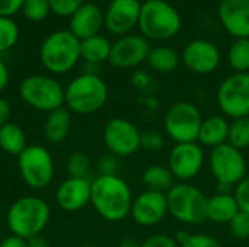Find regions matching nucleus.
Returning a JSON list of instances; mask_svg holds the SVG:
<instances>
[{
	"mask_svg": "<svg viewBox=\"0 0 249 247\" xmlns=\"http://www.w3.org/2000/svg\"><path fill=\"white\" fill-rule=\"evenodd\" d=\"M133 201V191L121 176L98 175L92 179L90 204L104 220L123 221L130 215Z\"/></svg>",
	"mask_w": 249,
	"mask_h": 247,
	"instance_id": "obj_1",
	"label": "nucleus"
},
{
	"mask_svg": "<svg viewBox=\"0 0 249 247\" xmlns=\"http://www.w3.org/2000/svg\"><path fill=\"white\" fill-rule=\"evenodd\" d=\"M51 210L45 199L34 195L16 199L7 210L6 223L13 236L25 240L41 234L50 223Z\"/></svg>",
	"mask_w": 249,
	"mask_h": 247,
	"instance_id": "obj_2",
	"label": "nucleus"
},
{
	"mask_svg": "<svg viewBox=\"0 0 249 247\" xmlns=\"http://www.w3.org/2000/svg\"><path fill=\"white\" fill-rule=\"evenodd\" d=\"M108 100V87L96 73H82L64 89V105L70 112L90 115L101 111Z\"/></svg>",
	"mask_w": 249,
	"mask_h": 247,
	"instance_id": "obj_3",
	"label": "nucleus"
},
{
	"mask_svg": "<svg viewBox=\"0 0 249 247\" xmlns=\"http://www.w3.org/2000/svg\"><path fill=\"white\" fill-rule=\"evenodd\" d=\"M80 39L70 31H55L41 44V64L53 74L69 73L80 60Z\"/></svg>",
	"mask_w": 249,
	"mask_h": 247,
	"instance_id": "obj_4",
	"label": "nucleus"
},
{
	"mask_svg": "<svg viewBox=\"0 0 249 247\" xmlns=\"http://www.w3.org/2000/svg\"><path fill=\"white\" fill-rule=\"evenodd\" d=\"M182 26L175 7L165 0H147L142 4L139 28L146 39L165 41L175 36Z\"/></svg>",
	"mask_w": 249,
	"mask_h": 247,
	"instance_id": "obj_5",
	"label": "nucleus"
},
{
	"mask_svg": "<svg viewBox=\"0 0 249 247\" xmlns=\"http://www.w3.org/2000/svg\"><path fill=\"white\" fill-rule=\"evenodd\" d=\"M207 198L190 182H178L168 192V213L179 223L198 226L207 221Z\"/></svg>",
	"mask_w": 249,
	"mask_h": 247,
	"instance_id": "obj_6",
	"label": "nucleus"
},
{
	"mask_svg": "<svg viewBox=\"0 0 249 247\" xmlns=\"http://www.w3.org/2000/svg\"><path fill=\"white\" fill-rule=\"evenodd\" d=\"M20 99L35 111L53 112L64 105V87L45 74L26 76L19 86Z\"/></svg>",
	"mask_w": 249,
	"mask_h": 247,
	"instance_id": "obj_7",
	"label": "nucleus"
},
{
	"mask_svg": "<svg viewBox=\"0 0 249 247\" xmlns=\"http://www.w3.org/2000/svg\"><path fill=\"white\" fill-rule=\"evenodd\" d=\"M203 116L200 109L188 102L179 100L172 103L163 118L165 132L171 140L178 143H197Z\"/></svg>",
	"mask_w": 249,
	"mask_h": 247,
	"instance_id": "obj_8",
	"label": "nucleus"
},
{
	"mask_svg": "<svg viewBox=\"0 0 249 247\" xmlns=\"http://www.w3.org/2000/svg\"><path fill=\"white\" fill-rule=\"evenodd\" d=\"M18 167L22 181L32 189L47 188L54 178V160L51 153L39 144L28 146L18 156Z\"/></svg>",
	"mask_w": 249,
	"mask_h": 247,
	"instance_id": "obj_9",
	"label": "nucleus"
},
{
	"mask_svg": "<svg viewBox=\"0 0 249 247\" xmlns=\"http://www.w3.org/2000/svg\"><path fill=\"white\" fill-rule=\"evenodd\" d=\"M209 167L220 188L236 186L247 176V160L241 150L229 143L212 148Z\"/></svg>",
	"mask_w": 249,
	"mask_h": 247,
	"instance_id": "obj_10",
	"label": "nucleus"
},
{
	"mask_svg": "<svg viewBox=\"0 0 249 247\" xmlns=\"http://www.w3.org/2000/svg\"><path fill=\"white\" fill-rule=\"evenodd\" d=\"M217 105L226 118L249 116V73H235L222 82L217 89Z\"/></svg>",
	"mask_w": 249,
	"mask_h": 247,
	"instance_id": "obj_11",
	"label": "nucleus"
},
{
	"mask_svg": "<svg viewBox=\"0 0 249 247\" xmlns=\"http://www.w3.org/2000/svg\"><path fill=\"white\" fill-rule=\"evenodd\" d=\"M142 131L125 118H112L102 131V140L108 151L118 157H130L140 150Z\"/></svg>",
	"mask_w": 249,
	"mask_h": 247,
	"instance_id": "obj_12",
	"label": "nucleus"
},
{
	"mask_svg": "<svg viewBox=\"0 0 249 247\" xmlns=\"http://www.w3.org/2000/svg\"><path fill=\"white\" fill-rule=\"evenodd\" d=\"M206 154L198 143H178L168 156V169L178 182L193 181L203 169Z\"/></svg>",
	"mask_w": 249,
	"mask_h": 247,
	"instance_id": "obj_13",
	"label": "nucleus"
},
{
	"mask_svg": "<svg viewBox=\"0 0 249 247\" xmlns=\"http://www.w3.org/2000/svg\"><path fill=\"white\" fill-rule=\"evenodd\" d=\"M166 194L146 189L139 194L131 205L130 215L140 227H153L168 215Z\"/></svg>",
	"mask_w": 249,
	"mask_h": 247,
	"instance_id": "obj_14",
	"label": "nucleus"
},
{
	"mask_svg": "<svg viewBox=\"0 0 249 247\" xmlns=\"http://www.w3.org/2000/svg\"><path fill=\"white\" fill-rule=\"evenodd\" d=\"M150 45L144 36L124 35L111 47L109 63L117 68H131L147 60Z\"/></svg>",
	"mask_w": 249,
	"mask_h": 247,
	"instance_id": "obj_15",
	"label": "nucleus"
},
{
	"mask_svg": "<svg viewBox=\"0 0 249 247\" xmlns=\"http://www.w3.org/2000/svg\"><path fill=\"white\" fill-rule=\"evenodd\" d=\"M219 48L206 39L191 41L182 51V61L188 70L197 74H210L220 64Z\"/></svg>",
	"mask_w": 249,
	"mask_h": 247,
	"instance_id": "obj_16",
	"label": "nucleus"
},
{
	"mask_svg": "<svg viewBox=\"0 0 249 247\" xmlns=\"http://www.w3.org/2000/svg\"><path fill=\"white\" fill-rule=\"evenodd\" d=\"M142 3L139 0H112L105 13V28L114 35H127L139 25Z\"/></svg>",
	"mask_w": 249,
	"mask_h": 247,
	"instance_id": "obj_17",
	"label": "nucleus"
},
{
	"mask_svg": "<svg viewBox=\"0 0 249 247\" xmlns=\"http://www.w3.org/2000/svg\"><path fill=\"white\" fill-rule=\"evenodd\" d=\"M92 179L89 178H67L55 192L57 204L67 213H76L90 204Z\"/></svg>",
	"mask_w": 249,
	"mask_h": 247,
	"instance_id": "obj_18",
	"label": "nucleus"
},
{
	"mask_svg": "<svg viewBox=\"0 0 249 247\" xmlns=\"http://www.w3.org/2000/svg\"><path fill=\"white\" fill-rule=\"evenodd\" d=\"M219 17L232 36L249 38V0H222Z\"/></svg>",
	"mask_w": 249,
	"mask_h": 247,
	"instance_id": "obj_19",
	"label": "nucleus"
},
{
	"mask_svg": "<svg viewBox=\"0 0 249 247\" xmlns=\"http://www.w3.org/2000/svg\"><path fill=\"white\" fill-rule=\"evenodd\" d=\"M105 25V15L95 3H85L70 16V32L80 41L99 35Z\"/></svg>",
	"mask_w": 249,
	"mask_h": 247,
	"instance_id": "obj_20",
	"label": "nucleus"
},
{
	"mask_svg": "<svg viewBox=\"0 0 249 247\" xmlns=\"http://www.w3.org/2000/svg\"><path fill=\"white\" fill-rule=\"evenodd\" d=\"M239 211L235 195L228 191H220L207 198V220L212 223L229 224Z\"/></svg>",
	"mask_w": 249,
	"mask_h": 247,
	"instance_id": "obj_21",
	"label": "nucleus"
},
{
	"mask_svg": "<svg viewBox=\"0 0 249 247\" xmlns=\"http://www.w3.org/2000/svg\"><path fill=\"white\" fill-rule=\"evenodd\" d=\"M229 125L231 122L226 119V116H222V115H213V116L203 119L197 143L200 146L210 147V148H214L228 143Z\"/></svg>",
	"mask_w": 249,
	"mask_h": 247,
	"instance_id": "obj_22",
	"label": "nucleus"
},
{
	"mask_svg": "<svg viewBox=\"0 0 249 247\" xmlns=\"http://www.w3.org/2000/svg\"><path fill=\"white\" fill-rule=\"evenodd\" d=\"M71 114L66 108L50 112L44 121V137L50 144H61L70 134Z\"/></svg>",
	"mask_w": 249,
	"mask_h": 247,
	"instance_id": "obj_23",
	"label": "nucleus"
},
{
	"mask_svg": "<svg viewBox=\"0 0 249 247\" xmlns=\"http://www.w3.org/2000/svg\"><path fill=\"white\" fill-rule=\"evenodd\" d=\"M112 44L102 35H95L80 41V57L88 64H101L109 60Z\"/></svg>",
	"mask_w": 249,
	"mask_h": 247,
	"instance_id": "obj_24",
	"label": "nucleus"
},
{
	"mask_svg": "<svg viewBox=\"0 0 249 247\" xmlns=\"http://www.w3.org/2000/svg\"><path fill=\"white\" fill-rule=\"evenodd\" d=\"M26 147V134L20 125L15 122H7L0 128V148L4 153L18 157Z\"/></svg>",
	"mask_w": 249,
	"mask_h": 247,
	"instance_id": "obj_25",
	"label": "nucleus"
},
{
	"mask_svg": "<svg viewBox=\"0 0 249 247\" xmlns=\"http://www.w3.org/2000/svg\"><path fill=\"white\" fill-rule=\"evenodd\" d=\"M143 183L146 185L147 189L156 191L166 194L174 185H175V178L168 169V166L162 165H150L143 170L142 175Z\"/></svg>",
	"mask_w": 249,
	"mask_h": 247,
	"instance_id": "obj_26",
	"label": "nucleus"
},
{
	"mask_svg": "<svg viewBox=\"0 0 249 247\" xmlns=\"http://www.w3.org/2000/svg\"><path fill=\"white\" fill-rule=\"evenodd\" d=\"M147 63L153 70L159 73H171L178 67L179 57L175 49L162 45V47L150 48Z\"/></svg>",
	"mask_w": 249,
	"mask_h": 247,
	"instance_id": "obj_27",
	"label": "nucleus"
},
{
	"mask_svg": "<svg viewBox=\"0 0 249 247\" xmlns=\"http://www.w3.org/2000/svg\"><path fill=\"white\" fill-rule=\"evenodd\" d=\"M229 64L236 73L249 71V38L236 39L228 54Z\"/></svg>",
	"mask_w": 249,
	"mask_h": 247,
	"instance_id": "obj_28",
	"label": "nucleus"
},
{
	"mask_svg": "<svg viewBox=\"0 0 249 247\" xmlns=\"http://www.w3.org/2000/svg\"><path fill=\"white\" fill-rule=\"evenodd\" d=\"M228 143L238 150L249 147V116L232 119L229 125Z\"/></svg>",
	"mask_w": 249,
	"mask_h": 247,
	"instance_id": "obj_29",
	"label": "nucleus"
},
{
	"mask_svg": "<svg viewBox=\"0 0 249 247\" xmlns=\"http://www.w3.org/2000/svg\"><path fill=\"white\" fill-rule=\"evenodd\" d=\"M92 163L82 151L71 153L66 160V172L69 178H89Z\"/></svg>",
	"mask_w": 249,
	"mask_h": 247,
	"instance_id": "obj_30",
	"label": "nucleus"
},
{
	"mask_svg": "<svg viewBox=\"0 0 249 247\" xmlns=\"http://www.w3.org/2000/svg\"><path fill=\"white\" fill-rule=\"evenodd\" d=\"M19 39V28L10 17L0 16V54L13 48Z\"/></svg>",
	"mask_w": 249,
	"mask_h": 247,
	"instance_id": "obj_31",
	"label": "nucleus"
},
{
	"mask_svg": "<svg viewBox=\"0 0 249 247\" xmlns=\"http://www.w3.org/2000/svg\"><path fill=\"white\" fill-rule=\"evenodd\" d=\"M51 12L48 0H23L22 13L31 22H42Z\"/></svg>",
	"mask_w": 249,
	"mask_h": 247,
	"instance_id": "obj_32",
	"label": "nucleus"
},
{
	"mask_svg": "<svg viewBox=\"0 0 249 247\" xmlns=\"http://www.w3.org/2000/svg\"><path fill=\"white\" fill-rule=\"evenodd\" d=\"M165 146V138L159 131L155 130H147L142 132L140 137V148L147 151V153H158Z\"/></svg>",
	"mask_w": 249,
	"mask_h": 247,
	"instance_id": "obj_33",
	"label": "nucleus"
},
{
	"mask_svg": "<svg viewBox=\"0 0 249 247\" xmlns=\"http://www.w3.org/2000/svg\"><path fill=\"white\" fill-rule=\"evenodd\" d=\"M229 229H231V233L235 239L238 240H245L249 239V214L248 213H244V211H239L233 218L232 221L229 223Z\"/></svg>",
	"mask_w": 249,
	"mask_h": 247,
	"instance_id": "obj_34",
	"label": "nucleus"
},
{
	"mask_svg": "<svg viewBox=\"0 0 249 247\" xmlns=\"http://www.w3.org/2000/svg\"><path fill=\"white\" fill-rule=\"evenodd\" d=\"M51 12L58 16H71L80 6L85 4V0H48Z\"/></svg>",
	"mask_w": 249,
	"mask_h": 247,
	"instance_id": "obj_35",
	"label": "nucleus"
},
{
	"mask_svg": "<svg viewBox=\"0 0 249 247\" xmlns=\"http://www.w3.org/2000/svg\"><path fill=\"white\" fill-rule=\"evenodd\" d=\"M179 247H223L222 243L210 236V234H204V233H196V234H190L188 239L181 245Z\"/></svg>",
	"mask_w": 249,
	"mask_h": 247,
	"instance_id": "obj_36",
	"label": "nucleus"
},
{
	"mask_svg": "<svg viewBox=\"0 0 249 247\" xmlns=\"http://www.w3.org/2000/svg\"><path fill=\"white\" fill-rule=\"evenodd\" d=\"M96 170L98 175L102 176H112V175H118L120 172V162L118 157L112 156V154H107L102 156L98 163H96Z\"/></svg>",
	"mask_w": 249,
	"mask_h": 247,
	"instance_id": "obj_37",
	"label": "nucleus"
},
{
	"mask_svg": "<svg viewBox=\"0 0 249 247\" xmlns=\"http://www.w3.org/2000/svg\"><path fill=\"white\" fill-rule=\"evenodd\" d=\"M233 195L238 201L239 210L249 214V175H247L236 186L233 191Z\"/></svg>",
	"mask_w": 249,
	"mask_h": 247,
	"instance_id": "obj_38",
	"label": "nucleus"
},
{
	"mask_svg": "<svg viewBox=\"0 0 249 247\" xmlns=\"http://www.w3.org/2000/svg\"><path fill=\"white\" fill-rule=\"evenodd\" d=\"M142 247H179V245L177 243L175 237L163 233H158L144 239L142 242Z\"/></svg>",
	"mask_w": 249,
	"mask_h": 247,
	"instance_id": "obj_39",
	"label": "nucleus"
},
{
	"mask_svg": "<svg viewBox=\"0 0 249 247\" xmlns=\"http://www.w3.org/2000/svg\"><path fill=\"white\" fill-rule=\"evenodd\" d=\"M133 84L136 89H139L140 92H150L152 87H153V80H152V76L144 73V71H136L133 74V79H131Z\"/></svg>",
	"mask_w": 249,
	"mask_h": 247,
	"instance_id": "obj_40",
	"label": "nucleus"
},
{
	"mask_svg": "<svg viewBox=\"0 0 249 247\" xmlns=\"http://www.w3.org/2000/svg\"><path fill=\"white\" fill-rule=\"evenodd\" d=\"M23 0H0V16L10 17L22 10Z\"/></svg>",
	"mask_w": 249,
	"mask_h": 247,
	"instance_id": "obj_41",
	"label": "nucleus"
},
{
	"mask_svg": "<svg viewBox=\"0 0 249 247\" xmlns=\"http://www.w3.org/2000/svg\"><path fill=\"white\" fill-rule=\"evenodd\" d=\"M10 115H12V106H10V103L6 99L0 98V128L3 125H6L7 122H10L9 121L10 119Z\"/></svg>",
	"mask_w": 249,
	"mask_h": 247,
	"instance_id": "obj_42",
	"label": "nucleus"
},
{
	"mask_svg": "<svg viewBox=\"0 0 249 247\" xmlns=\"http://www.w3.org/2000/svg\"><path fill=\"white\" fill-rule=\"evenodd\" d=\"M0 247H28V245H26V240L25 239L10 234L9 237L3 239L0 242Z\"/></svg>",
	"mask_w": 249,
	"mask_h": 247,
	"instance_id": "obj_43",
	"label": "nucleus"
},
{
	"mask_svg": "<svg viewBox=\"0 0 249 247\" xmlns=\"http://www.w3.org/2000/svg\"><path fill=\"white\" fill-rule=\"evenodd\" d=\"M9 84V68L3 58L0 57V92H3Z\"/></svg>",
	"mask_w": 249,
	"mask_h": 247,
	"instance_id": "obj_44",
	"label": "nucleus"
},
{
	"mask_svg": "<svg viewBox=\"0 0 249 247\" xmlns=\"http://www.w3.org/2000/svg\"><path fill=\"white\" fill-rule=\"evenodd\" d=\"M26 245H28V247H50L48 240H47L45 237H42L41 234L28 239V240H26Z\"/></svg>",
	"mask_w": 249,
	"mask_h": 247,
	"instance_id": "obj_45",
	"label": "nucleus"
},
{
	"mask_svg": "<svg viewBox=\"0 0 249 247\" xmlns=\"http://www.w3.org/2000/svg\"><path fill=\"white\" fill-rule=\"evenodd\" d=\"M117 247H142V242H139L133 237H125L118 243Z\"/></svg>",
	"mask_w": 249,
	"mask_h": 247,
	"instance_id": "obj_46",
	"label": "nucleus"
},
{
	"mask_svg": "<svg viewBox=\"0 0 249 247\" xmlns=\"http://www.w3.org/2000/svg\"><path fill=\"white\" fill-rule=\"evenodd\" d=\"M77 247H99V246H96V245H83V246H77Z\"/></svg>",
	"mask_w": 249,
	"mask_h": 247,
	"instance_id": "obj_47",
	"label": "nucleus"
}]
</instances>
